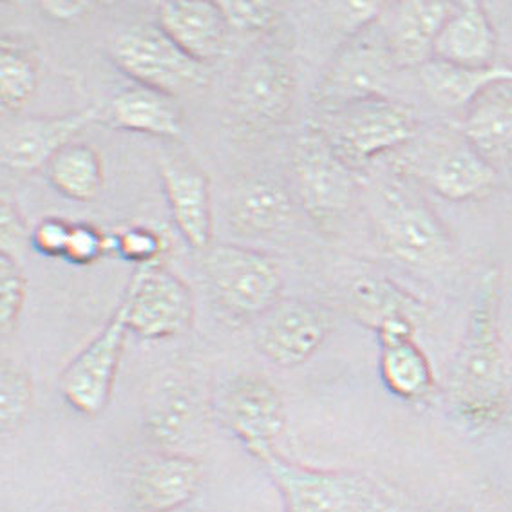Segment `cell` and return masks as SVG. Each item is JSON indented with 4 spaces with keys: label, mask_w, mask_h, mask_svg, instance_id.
I'll list each match as a JSON object with an SVG mask.
<instances>
[{
    "label": "cell",
    "mask_w": 512,
    "mask_h": 512,
    "mask_svg": "<svg viewBox=\"0 0 512 512\" xmlns=\"http://www.w3.org/2000/svg\"><path fill=\"white\" fill-rule=\"evenodd\" d=\"M498 38L489 13L480 2L455 4L438 33L433 58L451 66L493 67Z\"/></svg>",
    "instance_id": "ffe728a7"
},
{
    "label": "cell",
    "mask_w": 512,
    "mask_h": 512,
    "mask_svg": "<svg viewBox=\"0 0 512 512\" xmlns=\"http://www.w3.org/2000/svg\"><path fill=\"white\" fill-rule=\"evenodd\" d=\"M216 417L257 460L274 455L275 438L285 429V404L263 377L238 375L219 389Z\"/></svg>",
    "instance_id": "30bf717a"
},
{
    "label": "cell",
    "mask_w": 512,
    "mask_h": 512,
    "mask_svg": "<svg viewBox=\"0 0 512 512\" xmlns=\"http://www.w3.org/2000/svg\"><path fill=\"white\" fill-rule=\"evenodd\" d=\"M330 317L301 299H281L256 321L254 342L266 359L281 368H295L323 346Z\"/></svg>",
    "instance_id": "4fadbf2b"
},
{
    "label": "cell",
    "mask_w": 512,
    "mask_h": 512,
    "mask_svg": "<svg viewBox=\"0 0 512 512\" xmlns=\"http://www.w3.org/2000/svg\"><path fill=\"white\" fill-rule=\"evenodd\" d=\"M176 512H196V511H192V509H189V507H185V509H180V511H176Z\"/></svg>",
    "instance_id": "74e56055"
},
{
    "label": "cell",
    "mask_w": 512,
    "mask_h": 512,
    "mask_svg": "<svg viewBox=\"0 0 512 512\" xmlns=\"http://www.w3.org/2000/svg\"><path fill=\"white\" fill-rule=\"evenodd\" d=\"M33 402V382L28 371L15 362L2 364L0 420L4 433H15L28 417Z\"/></svg>",
    "instance_id": "f546056e"
},
{
    "label": "cell",
    "mask_w": 512,
    "mask_h": 512,
    "mask_svg": "<svg viewBox=\"0 0 512 512\" xmlns=\"http://www.w3.org/2000/svg\"><path fill=\"white\" fill-rule=\"evenodd\" d=\"M200 418V400L189 382L178 375H169L154 388L145 409V427L149 437L174 451L190 437Z\"/></svg>",
    "instance_id": "d4e9b609"
},
{
    "label": "cell",
    "mask_w": 512,
    "mask_h": 512,
    "mask_svg": "<svg viewBox=\"0 0 512 512\" xmlns=\"http://www.w3.org/2000/svg\"><path fill=\"white\" fill-rule=\"evenodd\" d=\"M201 480L200 462L176 451H158L134 465L129 498L138 512H176L200 491Z\"/></svg>",
    "instance_id": "9a60e30c"
},
{
    "label": "cell",
    "mask_w": 512,
    "mask_h": 512,
    "mask_svg": "<svg viewBox=\"0 0 512 512\" xmlns=\"http://www.w3.org/2000/svg\"><path fill=\"white\" fill-rule=\"evenodd\" d=\"M371 221L380 243L408 265H442L451 256V241L426 201L397 180L377 181L368 196Z\"/></svg>",
    "instance_id": "3957f363"
},
{
    "label": "cell",
    "mask_w": 512,
    "mask_h": 512,
    "mask_svg": "<svg viewBox=\"0 0 512 512\" xmlns=\"http://www.w3.org/2000/svg\"><path fill=\"white\" fill-rule=\"evenodd\" d=\"M109 55L136 86L178 98L209 86L210 71L176 46L156 22L133 24L114 35Z\"/></svg>",
    "instance_id": "8992f818"
},
{
    "label": "cell",
    "mask_w": 512,
    "mask_h": 512,
    "mask_svg": "<svg viewBox=\"0 0 512 512\" xmlns=\"http://www.w3.org/2000/svg\"><path fill=\"white\" fill-rule=\"evenodd\" d=\"M0 227H2V243L4 247H8L13 241L20 243V239L24 236V225L20 221L17 210L13 209V205L4 201L2 203V221H0Z\"/></svg>",
    "instance_id": "8d00e7d4"
},
{
    "label": "cell",
    "mask_w": 512,
    "mask_h": 512,
    "mask_svg": "<svg viewBox=\"0 0 512 512\" xmlns=\"http://www.w3.org/2000/svg\"><path fill=\"white\" fill-rule=\"evenodd\" d=\"M395 69H399L389 49L379 19L353 29L335 51L319 78L313 102L321 113L371 98H386Z\"/></svg>",
    "instance_id": "277c9868"
},
{
    "label": "cell",
    "mask_w": 512,
    "mask_h": 512,
    "mask_svg": "<svg viewBox=\"0 0 512 512\" xmlns=\"http://www.w3.org/2000/svg\"><path fill=\"white\" fill-rule=\"evenodd\" d=\"M422 86L429 96L444 107H469L485 89L512 82V67L493 66L484 69L451 66L431 58L418 69Z\"/></svg>",
    "instance_id": "484cf974"
},
{
    "label": "cell",
    "mask_w": 512,
    "mask_h": 512,
    "mask_svg": "<svg viewBox=\"0 0 512 512\" xmlns=\"http://www.w3.org/2000/svg\"><path fill=\"white\" fill-rule=\"evenodd\" d=\"M109 248H113L111 241L98 228L89 223H75L64 259L73 265H91L104 256Z\"/></svg>",
    "instance_id": "836d02e7"
},
{
    "label": "cell",
    "mask_w": 512,
    "mask_h": 512,
    "mask_svg": "<svg viewBox=\"0 0 512 512\" xmlns=\"http://www.w3.org/2000/svg\"><path fill=\"white\" fill-rule=\"evenodd\" d=\"M0 44V100L6 111L19 113L37 89V58L19 38L6 35Z\"/></svg>",
    "instance_id": "f1b7e54d"
},
{
    "label": "cell",
    "mask_w": 512,
    "mask_h": 512,
    "mask_svg": "<svg viewBox=\"0 0 512 512\" xmlns=\"http://www.w3.org/2000/svg\"><path fill=\"white\" fill-rule=\"evenodd\" d=\"M111 247L134 265L145 266L162 263L163 254L169 245L160 230L134 225L120 230L111 241Z\"/></svg>",
    "instance_id": "4dcf8cb0"
},
{
    "label": "cell",
    "mask_w": 512,
    "mask_h": 512,
    "mask_svg": "<svg viewBox=\"0 0 512 512\" xmlns=\"http://www.w3.org/2000/svg\"><path fill=\"white\" fill-rule=\"evenodd\" d=\"M219 10L223 11L230 29L245 33H265L274 28L279 20V11L270 2H245V0H221Z\"/></svg>",
    "instance_id": "d6a6232c"
},
{
    "label": "cell",
    "mask_w": 512,
    "mask_h": 512,
    "mask_svg": "<svg viewBox=\"0 0 512 512\" xmlns=\"http://www.w3.org/2000/svg\"><path fill=\"white\" fill-rule=\"evenodd\" d=\"M158 167L165 198L181 236L190 247L209 250L214 218L207 174L180 152H163Z\"/></svg>",
    "instance_id": "e0dca14e"
},
{
    "label": "cell",
    "mask_w": 512,
    "mask_h": 512,
    "mask_svg": "<svg viewBox=\"0 0 512 512\" xmlns=\"http://www.w3.org/2000/svg\"><path fill=\"white\" fill-rule=\"evenodd\" d=\"M348 312L377 333L391 324L417 326L424 308L413 295L380 275L355 277L344 292Z\"/></svg>",
    "instance_id": "cb8c5ba5"
},
{
    "label": "cell",
    "mask_w": 512,
    "mask_h": 512,
    "mask_svg": "<svg viewBox=\"0 0 512 512\" xmlns=\"http://www.w3.org/2000/svg\"><path fill=\"white\" fill-rule=\"evenodd\" d=\"M114 129L178 140L183 133V116L174 96L149 87L134 86L114 96L105 111Z\"/></svg>",
    "instance_id": "603a6c76"
},
{
    "label": "cell",
    "mask_w": 512,
    "mask_h": 512,
    "mask_svg": "<svg viewBox=\"0 0 512 512\" xmlns=\"http://www.w3.org/2000/svg\"><path fill=\"white\" fill-rule=\"evenodd\" d=\"M38 8L42 13L49 15L51 19L73 20L82 17L91 8V4L86 0H76V2H73V0H60V2L58 0H48V2H40Z\"/></svg>",
    "instance_id": "d590c367"
},
{
    "label": "cell",
    "mask_w": 512,
    "mask_h": 512,
    "mask_svg": "<svg viewBox=\"0 0 512 512\" xmlns=\"http://www.w3.org/2000/svg\"><path fill=\"white\" fill-rule=\"evenodd\" d=\"M449 512H469V511H465V509H453V511H449Z\"/></svg>",
    "instance_id": "f35d334b"
},
{
    "label": "cell",
    "mask_w": 512,
    "mask_h": 512,
    "mask_svg": "<svg viewBox=\"0 0 512 512\" xmlns=\"http://www.w3.org/2000/svg\"><path fill=\"white\" fill-rule=\"evenodd\" d=\"M156 24L200 64L227 55L232 29L218 2H163L156 8Z\"/></svg>",
    "instance_id": "ac0fdd59"
},
{
    "label": "cell",
    "mask_w": 512,
    "mask_h": 512,
    "mask_svg": "<svg viewBox=\"0 0 512 512\" xmlns=\"http://www.w3.org/2000/svg\"><path fill=\"white\" fill-rule=\"evenodd\" d=\"M73 225L75 223H69L62 218H53V216L44 218L33 230L31 243L44 256L64 257L71 239V232H73Z\"/></svg>",
    "instance_id": "e575fe53"
},
{
    "label": "cell",
    "mask_w": 512,
    "mask_h": 512,
    "mask_svg": "<svg viewBox=\"0 0 512 512\" xmlns=\"http://www.w3.org/2000/svg\"><path fill=\"white\" fill-rule=\"evenodd\" d=\"M408 162L409 169L446 200H478L496 185V167L465 142L462 134L433 142L417 156H408Z\"/></svg>",
    "instance_id": "5bb4252c"
},
{
    "label": "cell",
    "mask_w": 512,
    "mask_h": 512,
    "mask_svg": "<svg viewBox=\"0 0 512 512\" xmlns=\"http://www.w3.org/2000/svg\"><path fill=\"white\" fill-rule=\"evenodd\" d=\"M295 192L304 212L321 225L330 227L344 218L359 192L355 171L315 125L297 136L292 151Z\"/></svg>",
    "instance_id": "ba28073f"
},
{
    "label": "cell",
    "mask_w": 512,
    "mask_h": 512,
    "mask_svg": "<svg viewBox=\"0 0 512 512\" xmlns=\"http://www.w3.org/2000/svg\"><path fill=\"white\" fill-rule=\"evenodd\" d=\"M26 299V277L19 261L11 254H0V324L2 332L10 333L19 321Z\"/></svg>",
    "instance_id": "1f68e13d"
},
{
    "label": "cell",
    "mask_w": 512,
    "mask_h": 512,
    "mask_svg": "<svg viewBox=\"0 0 512 512\" xmlns=\"http://www.w3.org/2000/svg\"><path fill=\"white\" fill-rule=\"evenodd\" d=\"M294 91L288 58L277 49H259L239 69L232 91L234 113L248 129L274 127L290 113Z\"/></svg>",
    "instance_id": "8fae6325"
},
{
    "label": "cell",
    "mask_w": 512,
    "mask_h": 512,
    "mask_svg": "<svg viewBox=\"0 0 512 512\" xmlns=\"http://www.w3.org/2000/svg\"><path fill=\"white\" fill-rule=\"evenodd\" d=\"M203 268L210 294L236 319L257 321L281 301L279 266L263 252L236 245L210 247L205 250Z\"/></svg>",
    "instance_id": "52a82bcc"
},
{
    "label": "cell",
    "mask_w": 512,
    "mask_h": 512,
    "mask_svg": "<svg viewBox=\"0 0 512 512\" xmlns=\"http://www.w3.org/2000/svg\"><path fill=\"white\" fill-rule=\"evenodd\" d=\"M321 116V124L315 127L355 172L380 154L406 147L417 136L413 113L388 98H371Z\"/></svg>",
    "instance_id": "5b68a950"
},
{
    "label": "cell",
    "mask_w": 512,
    "mask_h": 512,
    "mask_svg": "<svg viewBox=\"0 0 512 512\" xmlns=\"http://www.w3.org/2000/svg\"><path fill=\"white\" fill-rule=\"evenodd\" d=\"M48 180L69 200L87 203L104 190V169L93 145L73 142L58 152L46 167Z\"/></svg>",
    "instance_id": "4316f807"
},
{
    "label": "cell",
    "mask_w": 512,
    "mask_h": 512,
    "mask_svg": "<svg viewBox=\"0 0 512 512\" xmlns=\"http://www.w3.org/2000/svg\"><path fill=\"white\" fill-rule=\"evenodd\" d=\"M127 332L124 317L116 310L104 330L62 373L60 391L67 404L78 413L96 417L104 411L113 391Z\"/></svg>",
    "instance_id": "7c38bea8"
},
{
    "label": "cell",
    "mask_w": 512,
    "mask_h": 512,
    "mask_svg": "<svg viewBox=\"0 0 512 512\" xmlns=\"http://www.w3.org/2000/svg\"><path fill=\"white\" fill-rule=\"evenodd\" d=\"M286 512H391L395 496L375 478L355 471H326L283 456L263 462Z\"/></svg>",
    "instance_id": "7a4b0ae2"
},
{
    "label": "cell",
    "mask_w": 512,
    "mask_h": 512,
    "mask_svg": "<svg viewBox=\"0 0 512 512\" xmlns=\"http://www.w3.org/2000/svg\"><path fill=\"white\" fill-rule=\"evenodd\" d=\"M98 116V107L42 118H17L2 129V163L11 171L48 167L58 152L75 142L76 134Z\"/></svg>",
    "instance_id": "2e32d148"
},
{
    "label": "cell",
    "mask_w": 512,
    "mask_h": 512,
    "mask_svg": "<svg viewBox=\"0 0 512 512\" xmlns=\"http://www.w3.org/2000/svg\"><path fill=\"white\" fill-rule=\"evenodd\" d=\"M380 375L400 399L418 400L433 388V371L413 337L380 341Z\"/></svg>",
    "instance_id": "83f0119b"
},
{
    "label": "cell",
    "mask_w": 512,
    "mask_h": 512,
    "mask_svg": "<svg viewBox=\"0 0 512 512\" xmlns=\"http://www.w3.org/2000/svg\"><path fill=\"white\" fill-rule=\"evenodd\" d=\"M453 8V2H399L382 10L380 26L397 66L420 69L433 58L435 40Z\"/></svg>",
    "instance_id": "d6986e66"
},
{
    "label": "cell",
    "mask_w": 512,
    "mask_h": 512,
    "mask_svg": "<svg viewBox=\"0 0 512 512\" xmlns=\"http://www.w3.org/2000/svg\"><path fill=\"white\" fill-rule=\"evenodd\" d=\"M292 216L290 196L277 181L252 176L238 181L227 200L230 227L241 236L259 238L285 227Z\"/></svg>",
    "instance_id": "44dd1931"
},
{
    "label": "cell",
    "mask_w": 512,
    "mask_h": 512,
    "mask_svg": "<svg viewBox=\"0 0 512 512\" xmlns=\"http://www.w3.org/2000/svg\"><path fill=\"white\" fill-rule=\"evenodd\" d=\"M118 312L129 332L145 341H160L189 330L194 301L180 275L162 263H152L136 266Z\"/></svg>",
    "instance_id": "9c48e42d"
},
{
    "label": "cell",
    "mask_w": 512,
    "mask_h": 512,
    "mask_svg": "<svg viewBox=\"0 0 512 512\" xmlns=\"http://www.w3.org/2000/svg\"><path fill=\"white\" fill-rule=\"evenodd\" d=\"M460 134L493 167L512 156V82L485 89L467 107Z\"/></svg>",
    "instance_id": "7402d4cb"
},
{
    "label": "cell",
    "mask_w": 512,
    "mask_h": 512,
    "mask_svg": "<svg viewBox=\"0 0 512 512\" xmlns=\"http://www.w3.org/2000/svg\"><path fill=\"white\" fill-rule=\"evenodd\" d=\"M496 272L482 277L464 341L449 375V402L458 420L471 429L491 427L503 417L511 371L498 332Z\"/></svg>",
    "instance_id": "6da1fadb"
}]
</instances>
